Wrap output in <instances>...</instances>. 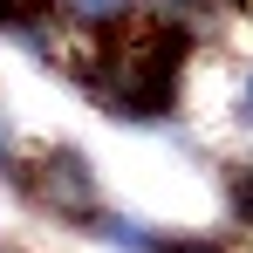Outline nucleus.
<instances>
[{
    "instance_id": "obj_1",
    "label": "nucleus",
    "mask_w": 253,
    "mask_h": 253,
    "mask_svg": "<svg viewBox=\"0 0 253 253\" xmlns=\"http://www.w3.org/2000/svg\"><path fill=\"white\" fill-rule=\"evenodd\" d=\"M0 185L28 212L55 219L62 233H89V226L110 212V192H103V178H96L83 144H21V158L7 165Z\"/></svg>"
},
{
    "instance_id": "obj_3",
    "label": "nucleus",
    "mask_w": 253,
    "mask_h": 253,
    "mask_svg": "<svg viewBox=\"0 0 253 253\" xmlns=\"http://www.w3.org/2000/svg\"><path fill=\"white\" fill-rule=\"evenodd\" d=\"M233 124L253 130V62H240V69H233Z\"/></svg>"
},
{
    "instance_id": "obj_2",
    "label": "nucleus",
    "mask_w": 253,
    "mask_h": 253,
    "mask_svg": "<svg viewBox=\"0 0 253 253\" xmlns=\"http://www.w3.org/2000/svg\"><path fill=\"white\" fill-rule=\"evenodd\" d=\"M219 206L233 219V233L253 240V158H226L219 165Z\"/></svg>"
}]
</instances>
